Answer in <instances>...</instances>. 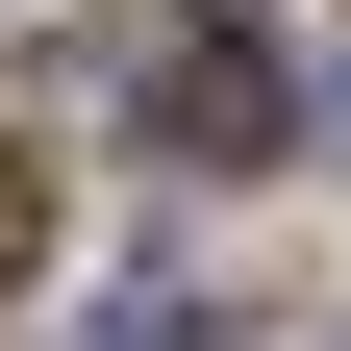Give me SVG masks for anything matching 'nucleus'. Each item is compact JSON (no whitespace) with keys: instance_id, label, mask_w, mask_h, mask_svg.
Returning a JSON list of instances; mask_svg holds the SVG:
<instances>
[{"instance_id":"f03ea898","label":"nucleus","mask_w":351,"mask_h":351,"mask_svg":"<svg viewBox=\"0 0 351 351\" xmlns=\"http://www.w3.org/2000/svg\"><path fill=\"white\" fill-rule=\"evenodd\" d=\"M101 351H226V301H176V276H151V301H101Z\"/></svg>"},{"instance_id":"f257e3e1","label":"nucleus","mask_w":351,"mask_h":351,"mask_svg":"<svg viewBox=\"0 0 351 351\" xmlns=\"http://www.w3.org/2000/svg\"><path fill=\"white\" fill-rule=\"evenodd\" d=\"M125 125L201 151V176H251V151H276V51H251V25H176V51L125 75Z\"/></svg>"},{"instance_id":"7ed1b4c3","label":"nucleus","mask_w":351,"mask_h":351,"mask_svg":"<svg viewBox=\"0 0 351 351\" xmlns=\"http://www.w3.org/2000/svg\"><path fill=\"white\" fill-rule=\"evenodd\" d=\"M326 151H351V75H326Z\"/></svg>"}]
</instances>
